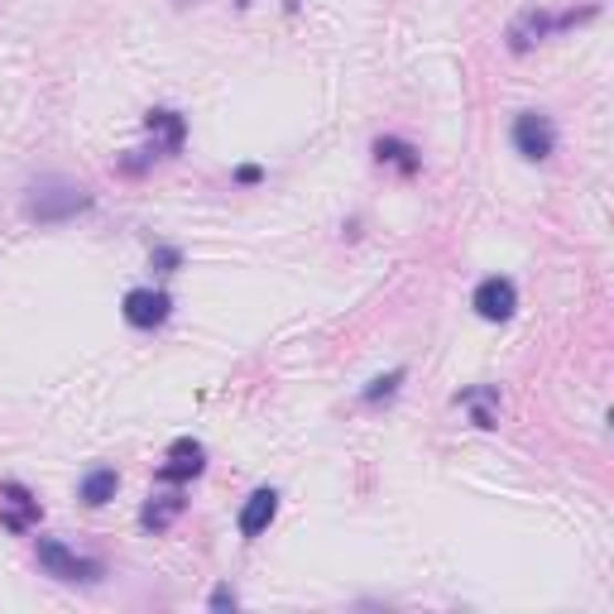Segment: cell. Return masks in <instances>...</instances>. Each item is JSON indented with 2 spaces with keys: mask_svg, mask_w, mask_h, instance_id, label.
<instances>
[{
  "mask_svg": "<svg viewBox=\"0 0 614 614\" xmlns=\"http://www.w3.org/2000/svg\"><path fill=\"white\" fill-rule=\"evenodd\" d=\"M514 149H519L528 163L552 159V149H557V125L542 116V110H523V116H514Z\"/></svg>",
  "mask_w": 614,
  "mask_h": 614,
  "instance_id": "cell-4",
  "label": "cell"
},
{
  "mask_svg": "<svg viewBox=\"0 0 614 614\" xmlns=\"http://www.w3.org/2000/svg\"><path fill=\"white\" fill-rule=\"evenodd\" d=\"M44 519V505L34 499L30 485L20 480H0V523L10 528V533H30Z\"/></svg>",
  "mask_w": 614,
  "mask_h": 614,
  "instance_id": "cell-5",
  "label": "cell"
},
{
  "mask_svg": "<svg viewBox=\"0 0 614 614\" xmlns=\"http://www.w3.org/2000/svg\"><path fill=\"white\" fill-rule=\"evenodd\" d=\"M284 6H288V10H298V6H303V0H284Z\"/></svg>",
  "mask_w": 614,
  "mask_h": 614,
  "instance_id": "cell-19",
  "label": "cell"
},
{
  "mask_svg": "<svg viewBox=\"0 0 614 614\" xmlns=\"http://www.w3.org/2000/svg\"><path fill=\"white\" fill-rule=\"evenodd\" d=\"M374 159H380V163H394L403 178H413L417 169H423V154H417L409 139H394V135H380V139H374Z\"/></svg>",
  "mask_w": 614,
  "mask_h": 614,
  "instance_id": "cell-13",
  "label": "cell"
},
{
  "mask_svg": "<svg viewBox=\"0 0 614 614\" xmlns=\"http://www.w3.org/2000/svg\"><path fill=\"white\" fill-rule=\"evenodd\" d=\"M116 490H120V470L116 466H96V470H87V476H82L77 499L87 509H102V505H110V499H116Z\"/></svg>",
  "mask_w": 614,
  "mask_h": 614,
  "instance_id": "cell-11",
  "label": "cell"
},
{
  "mask_svg": "<svg viewBox=\"0 0 614 614\" xmlns=\"http://www.w3.org/2000/svg\"><path fill=\"white\" fill-rule=\"evenodd\" d=\"M235 178H241V183H260L264 169H260V163H245V169H235Z\"/></svg>",
  "mask_w": 614,
  "mask_h": 614,
  "instance_id": "cell-18",
  "label": "cell"
},
{
  "mask_svg": "<svg viewBox=\"0 0 614 614\" xmlns=\"http://www.w3.org/2000/svg\"><path fill=\"white\" fill-rule=\"evenodd\" d=\"M120 313H125V322H130L135 331H154V327L169 322L173 298L163 288H130V293H125V303H120Z\"/></svg>",
  "mask_w": 614,
  "mask_h": 614,
  "instance_id": "cell-8",
  "label": "cell"
},
{
  "mask_svg": "<svg viewBox=\"0 0 614 614\" xmlns=\"http://www.w3.org/2000/svg\"><path fill=\"white\" fill-rule=\"evenodd\" d=\"M235 605H241V595H235L231 585H216V591H212V610H235Z\"/></svg>",
  "mask_w": 614,
  "mask_h": 614,
  "instance_id": "cell-17",
  "label": "cell"
},
{
  "mask_svg": "<svg viewBox=\"0 0 614 614\" xmlns=\"http://www.w3.org/2000/svg\"><path fill=\"white\" fill-rule=\"evenodd\" d=\"M178 264H183V250H173V245H154V269H159V274H173Z\"/></svg>",
  "mask_w": 614,
  "mask_h": 614,
  "instance_id": "cell-16",
  "label": "cell"
},
{
  "mask_svg": "<svg viewBox=\"0 0 614 614\" xmlns=\"http://www.w3.org/2000/svg\"><path fill=\"white\" fill-rule=\"evenodd\" d=\"M470 307H476V317H485V322H509L514 307H519V288H514V278L490 274L470 293Z\"/></svg>",
  "mask_w": 614,
  "mask_h": 614,
  "instance_id": "cell-7",
  "label": "cell"
},
{
  "mask_svg": "<svg viewBox=\"0 0 614 614\" xmlns=\"http://www.w3.org/2000/svg\"><path fill=\"white\" fill-rule=\"evenodd\" d=\"M207 470V446L198 437H178L169 446V456H163V466L154 470V480L159 485H188V480H198Z\"/></svg>",
  "mask_w": 614,
  "mask_h": 614,
  "instance_id": "cell-6",
  "label": "cell"
},
{
  "mask_svg": "<svg viewBox=\"0 0 614 614\" xmlns=\"http://www.w3.org/2000/svg\"><path fill=\"white\" fill-rule=\"evenodd\" d=\"M399 384H403V370H389V374H380V380H370V384H366L360 403H384V399H394V394H399Z\"/></svg>",
  "mask_w": 614,
  "mask_h": 614,
  "instance_id": "cell-15",
  "label": "cell"
},
{
  "mask_svg": "<svg viewBox=\"0 0 614 614\" xmlns=\"http://www.w3.org/2000/svg\"><path fill=\"white\" fill-rule=\"evenodd\" d=\"M34 557H39V567L49 571V576H59V581H82V585H92V581H102L106 576V567L96 562V557H77L67 542L59 538H39L34 542Z\"/></svg>",
  "mask_w": 614,
  "mask_h": 614,
  "instance_id": "cell-2",
  "label": "cell"
},
{
  "mask_svg": "<svg viewBox=\"0 0 614 614\" xmlns=\"http://www.w3.org/2000/svg\"><path fill=\"white\" fill-rule=\"evenodd\" d=\"M456 403H466L470 417H476V427H495L499 423V389L485 384V389H460Z\"/></svg>",
  "mask_w": 614,
  "mask_h": 614,
  "instance_id": "cell-14",
  "label": "cell"
},
{
  "mask_svg": "<svg viewBox=\"0 0 614 614\" xmlns=\"http://www.w3.org/2000/svg\"><path fill=\"white\" fill-rule=\"evenodd\" d=\"M183 509H188V499H183V490H178V485H173L169 495H149L145 509H139V528H145V533H163V528H173V519Z\"/></svg>",
  "mask_w": 614,
  "mask_h": 614,
  "instance_id": "cell-10",
  "label": "cell"
},
{
  "mask_svg": "<svg viewBox=\"0 0 614 614\" xmlns=\"http://www.w3.org/2000/svg\"><path fill=\"white\" fill-rule=\"evenodd\" d=\"M92 192L73 183V178H39L24 192V216L39 221V226H63V221H73L82 212H92Z\"/></svg>",
  "mask_w": 614,
  "mask_h": 614,
  "instance_id": "cell-1",
  "label": "cell"
},
{
  "mask_svg": "<svg viewBox=\"0 0 614 614\" xmlns=\"http://www.w3.org/2000/svg\"><path fill=\"white\" fill-rule=\"evenodd\" d=\"M274 519H278V490L274 485H260V490L241 505V538H260Z\"/></svg>",
  "mask_w": 614,
  "mask_h": 614,
  "instance_id": "cell-9",
  "label": "cell"
},
{
  "mask_svg": "<svg viewBox=\"0 0 614 614\" xmlns=\"http://www.w3.org/2000/svg\"><path fill=\"white\" fill-rule=\"evenodd\" d=\"M145 130L163 139V154H178V149H183V139H188V120L178 116V110H163V106H154L149 116H145Z\"/></svg>",
  "mask_w": 614,
  "mask_h": 614,
  "instance_id": "cell-12",
  "label": "cell"
},
{
  "mask_svg": "<svg viewBox=\"0 0 614 614\" xmlns=\"http://www.w3.org/2000/svg\"><path fill=\"white\" fill-rule=\"evenodd\" d=\"M591 15H595V10H567V15H548V10H523V15L509 24V49H514V53H528L533 44H542L548 34L571 30L576 20H591Z\"/></svg>",
  "mask_w": 614,
  "mask_h": 614,
  "instance_id": "cell-3",
  "label": "cell"
}]
</instances>
